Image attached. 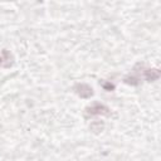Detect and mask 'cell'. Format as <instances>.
<instances>
[{"instance_id": "cell-1", "label": "cell", "mask_w": 161, "mask_h": 161, "mask_svg": "<svg viewBox=\"0 0 161 161\" xmlns=\"http://www.w3.org/2000/svg\"><path fill=\"white\" fill-rule=\"evenodd\" d=\"M111 109L101 103H94L91 107L86 108V114L87 116H98V114H104V116H109Z\"/></svg>"}, {"instance_id": "cell-2", "label": "cell", "mask_w": 161, "mask_h": 161, "mask_svg": "<svg viewBox=\"0 0 161 161\" xmlns=\"http://www.w3.org/2000/svg\"><path fill=\"white\" fill-rule=\"evenodd\" d=\"M13 63H14V57H13V54H11L9 50H6V49L0 50V67H3V68H9V67L13 65Z\"/></svg>"}, {"instance_id": "cell-3", "label": "cell", "mask_w": 161, "mask_h": 161, "mask_svg": "<svg viewBox=\"0 0 161 161\" xmlns=\"http://www.w3.org/2000/svg\"><path fill=\"white\" fill-rule=\"evenodd\" d=\"M74 91H75V93H77L79 97H82V98H88V97H91V96L93 94V89H92L88 84H84V83L77 84V86L74 87Z\"/></svg>"}, {"instance_id": "cell-4", "label": "cell", "mask_w": 161, "mask_h": 161, "mask_svg": "<svg viewBox=\"0 0 161 161\" xmlns=\"http://www.w3.org/2000/svg\"><path fill=\"white\" fill-rule=\"evenodd\" d=\"M103 127H104L103 122H93V123H91V130H92L93 132H96V133L101 132V131L103 130Z\"/></svg>"}]
</instances>
